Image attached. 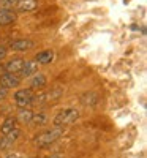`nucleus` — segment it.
Returning <instances> with one entry per match:
<instances>
[{"label": "nucleus", "mask_w": 147, "mask_h": 158, "mask_svg": "<svg viewBox=\"0 0 147 158\" xmlns=\"http://www.w3.org/2000/svg\"><path fill=\"white\" fill-rule=\"evenodd\" d=\"M62 135H63V127H54V128L44 131V133L38 135L35 138V144L38 147H48L52 142H56Z\"/></svg>", "instance_id": "1"}, {"label": "nucleus", "mask_w": 147, "mask_h": 158, "mask_svg": "<svg viewBox=\"0 0 147 158\" xmlns=\"http://www.w3.org/2000/svg\"><path fill=\"white\" fill-rule=\"evenodd\" d=\"M79 117V111L73 109V108H66L57 112V115L54 117V125L56 127H65V125H70L73 122L78 120Z\"/></svg>", "instance_id": "2"}, {"label": "nucleus", "mask_w": 147, "mask_h": 158, "mask_svg": "<svg viewBox=\"0 0 147 158\" xmlns=\"http://www.w3.org/2000/svg\"><path fill=\"white\" fill-rule=\"evenodd\" d=\"M33 100V94L30 89H21L15 94V101L19 108H25V106H30Z\"/></svg>", "instance_id": "3"}, {"label": "nucleus", "mask_w": 147, "mask_h": 158, "mask_svg": "<svg viewBox=\"0 0 147 158\" xmlns=\"http://www.w3.org/2000/svg\"><path fill=\"white\" fill-rule=\"evenodd\" d=\"M21 82V77L15 73H6V74H2L0 76V85L5 87L6 90L8 89H13V87H18Z\"/></svg>", "instance_id": "4"}, {"label": "nucleus", "mask_w": 147, "mask_h": 158, "mask_svg": "<svg viewBox=\"0 0 147 158\" xmlns=\"http://www.w3.org/2000/svg\"><path fill=\"white\" fill-rule=\"evenodd\" d=\"M10 48L13 51H29L33 48V41L32 40H15L10 43Z\"/></svg>", "instance_id": "5"}, {"label": "nucleus", "mask_w": 147, "mask_h": 158, "mask_svg": "<svg viewBox=\"0 0 147 158\" xmlns=\"http://www.w3.org/2000/svg\"><path fill=\"white\" fill-rule=\"evenodd\" d=\"M18 136H19V130L18 128H15L13 131H10L8 135H5V138L0 141V150H2V149H8L11 144L18 139Z\"/></svg>", "instance_id": "6"}, {"label": "nucleus", "mask_w": 147, "mask_h": 158, "mask_svg": "<svg viewBox=\"0 0 147 158\" xmlns=\"http://www.w3.org/2000/svg\"><path fill=\"white\" fill-rule=\"evenodd\" d=\"M16 21V13L11 10H0V25H10Z\"/></svg>", "instance_id": "7"}, {"label": "nucleus", "mask_w": 147, "mask_h": 158, "mask_svg": "<svg viewBox=\"0 0 147 158\" xmlns=\"http://www.w3.org/2000/svg\"><path fill=\"white\" fill-rule=\"evenodd\" d=\"M24 60L22 59H13V60H10L6 65H5V70H6V73H19L21 70H22V67H24Z\"/></svg>", "instance_id": "8"}, {"label": "nucleus", "mask_w": 147, "mask_h": 158, "mask_svg": "<svg viewBox=\"0 0 147 158\" xmlns=\"http://www.w3.org/2000/svg\"><path fill=\"white\" fill-rule=\"evenodd\" d=\"M16 8L22 13L24 11H33L38 8V0H19Z\"/></svg>", "instance_id": "9"}, {"label": "nucleus", "mask_w": 147, "mask_h": 158, "mask_svg": "<svg viewBox=\"0 0 147 158\" xmlns=\"http://www.w3.org/2000/svg\"><path fill=\"white\" fill-rule=\"evenodd\" d=\"M54 52L52 51H43V52H40V54L36 56V59H35V62L36 63H41V65H48V63H51L52 60H54Z\"/></svg>", "instance_id": "10"}, {"label": "nucleus", "mask_w": 147, "mask_h": 158, "mask_svg": "<svg viewBox=\"0 0 147 158\" xmlns=\"http://www.w3.org/2000/svg\"><path fill=\"white\" fill-rule=\"evenodd\" d=\"M36 71H38V63H36L35 60L25 62L24 67H22V70H21L22 76H30V74H33V73H36Z\"/></svg>", "instance_id": "11"}, {"label": "nucleus", "mask_w": 147, "mask_h": 158, "mask_svg": "<svg viewBox=\"0 0 147 158\" xmlns=\"http://www.w3.org/2000/svg\"><path fill=\"white\" fill-rule=\"evenodd\" d=\"M15 128H16V118L15 117H8L6 120L2 123V127H0V130H2L3 135H8L10 131H13Z\"/></svg>", "instance_id": "12"}, {"label": "nucleus", "mask_w": 147, "mask_h": 158, "mask_svg": "<svg viewBox=\"0 0 147 158\" xmlns=\"http://www.w3.org/2000/svg\"><path fill=\"white\" fill-rule=\"evenodd\" d=\"M32 118H33V112L30 109H21L18 112V120H21L22 123H30L32 122Z\"/></svg>", "instance_id": "13"}, {"label": "nucleus", "mask_w": 147, "mask_h": 158, "mask_svg": "<svg viewBox=\"0 0 147 158\" xmlns=\"http://www.w3.org/2000/svg\"><path fill=\"white\" fill-rule=\"evenodd\" d=\"M48 82V79L44 74H35L33 79H32V87L33 89H43Z\"/></svg>", "instance_id": "14"}, {"label": "nucleus", "mask_w": 147, "mask_h": 158, "mask_svg": "<svg viewBox=\"0 0 147 158\" xmlns=\"http://www.w3.org/2000/svg\"><path fill=\"white\" fill-rule=\"evenodd\" d=\"M81 101L86 106H93V104H97V95L93 94V92H86L81 97Z\"/></svg>", "instance_id": "15"}, {"label": "nucleus", "mask_w": 147, "mask_h": 158, "mask_svg": "<svg viewBox=\"0 0 147 158\" xmlns=\"http://www.w3.org/2000/svg\"><path fill=\"white\" fill-rule=\"evenodd\" d=\"M32 122L36 125V127H40V125H44L46 122H48V115L44 114V112H40V114H33V118H32Z\"/></svg>", "instance_id": "16"}, {"label": "nucleus", "mask_w": 147, "mask_h": 158, "mask_svg": "<svg viewBox=\"0 0 147 158\" xmlns=\"http://www.w3.org/2000/svg\"><path fill=\"white\" fill-rule=\"evenodd\" d=\"M19 0H0V5H2L3 10H11L18 5Z\"/></svg>", "instance_id": "17"}, {"label": "nucleus", "mask_w": 147, "mask_h": 158, "mask_svg": "<svg viewBox=\"0 0 147 158\" xmlns=\"http://www.w3.org/2000/svg\"><path fill=\"white\" fill-rule=\"evenodd\" d=\"M6 95H8V92H6V89H5V87H2V85H0V100H5V98H6Z\"/></svg>", "instance_id": "18"}, {"label": "nucleus", "mask_w": 147, "mask_h": 158, "mask_svg": "<svg viewBox=\"0 0 147 158\" xmlns=\"http://www.w3.org/2000/svg\"><path fill=\"white\" fill-rule=\"evenodd\" d=\"M5 56H6V49L5 48H0V60H2Z\"/></svg>", "instance_id": "19"}, {"label": "nucleus", "mask_w": 147, "mask_h": 158, "mask_svg": "<svg viewBox=\"0 0 147 158\" xmlns=\"http://www.w3.org/2000/svg\"><path fill=\"white\" fill-rule=\"evenodd\" d=\"M6 158H21V153H10L6 155Z\"/></svg>", "instance_id": "20"}, {"label": "nucleus", "mask_w": 147, "mask_h": 158, "mask_svg": "<svg viewBox=\"0 0 147 158\" xmlns=\"http://www.w3.org/2000/svg\"><path fill=\"white\" fill-rule=\"evenodd\" d=\"M48 158H62L60 155H52V156H48Z\"/></svg>", "instance_id": "21"}]
</instances>
